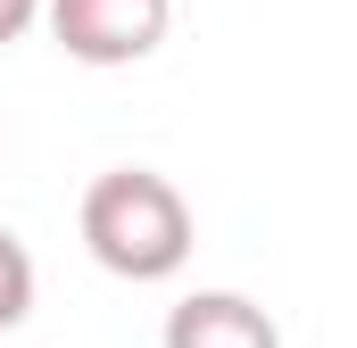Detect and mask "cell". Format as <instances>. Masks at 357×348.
Instances as JSON below:
<instances>
[{"mask_svg": "<svg viewBox=\"0 0 357 348\" xmlns=\"http://www.w3.org/2000/svg\"><path fill=\"white\" fill-rule=\"evenodd\" d=\"M84 249L116 282H167L191 258V199L150 166H108L84 191Z\"/></svg>", "mask_w": 357, "mask_h": 348, "instance_id": "obj_1", "label": "cell"}, {"mask_svg": "<svg viewBox=\"0 0 357 348\" xmlns=\"http://www.w3.org/2000/svg\"><path fill=\"white\" fill-rule=\"evenodd\" d=\"M50 17V42L84 67H142L167 25H175V0H42Z\"/></svg>", "mask_w": 357, "mask_h": 348, "instance_id": "obj_2", "label": "cell"}, {"mask_svg": "<svg viewBox=\"0 0 357 348\" xmlns=\"http://www.w3.org/2000/svg\"><path fill=\"white\" fill-rule=\"evenodd\" d=\"M167 348H282V332L241 290H191L167 315Z\"/></svg>", "mask_w": 357, "mask_h": 348, "instance_id": "obj_3", "label": "cell"}, {"mask_svg": "<svg viewBox=\"0 0 357 348\" xmlns=\"http://www.w3.org/2000/svg\"><path fill=\"white\" fill-rule=\"evenodd\" d=\"M33 315V249L0 224V332H17Z\"/></svg>", "mask_w": 357, "mask_h": 348, "instance_id": "obj_4", "label": "cell"}, {"mask_svg": "<svg viewBox=\"0 0 357 348\" xmlns=\"http://www.w3.org/2000/svg\"><path fill=\"white\" fill-rule=\"evenodd\" d=\"M33 17H42V0H0V50H8V42H25V33H33Z\"/></svg>", "mask_w": 357, "mask_h": 348, "instance_id": "obj_5", "label": "cell"}]
</instances>
